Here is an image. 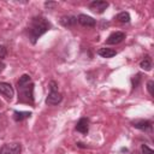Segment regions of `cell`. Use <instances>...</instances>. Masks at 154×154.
<instances>
[{
	"instance_id": "19",
	"label": "cell",
	"mask_w": 154,
	"mask_h": 154,
	"mask_svg": "<svg viewBox=\"0 0 154 154\" xmlns=\"http://www.w3.org/2000/svg\"><path fill=\"white\" fill-rule=\"evenodd\" d=\"M153 85H154V82H153L152 79L148 81V83H147V89H148V91H149L150 95H153Z\"/></svg>"
},
{
	"instance_id": "18",
	"label": "cell",
	"mask_w": 154,
	"mask_h": 154,
	"mask_svg": "<svg viewBox=\"0 0 154 154\" xmlns=\"http://www.w3.org/2000/svg\"><path fill=\"white\" fill-rule=\"evenodd\" d=\"M7 55V48L2 45H0V59H4Z\"/></svg>"
},
{
	"instance_id": "14",
	"label": "cell",
	"mask_w": 154,
	"mask_h": 154,
	"mask_svg": "<svg viewBox=\"0 0 154 154\" xmlns=\"http://www.w3.org/2000/svg\"><path fill=\"white\" fill-rule=\"evenodd\" d=\"M140 67L143 69V70H146V71L152 70V59H150L149 55H146V57L141 60V63H140Z\"/></svg>"
},
{
	"instance_id": "2",
	"label": "cell",
	"mask_w": 154,
	"mask_h": 154,
	"mask_svg": "<svg viewBox=\"0 0 154 154\" xmlns=\"http://www.w3.org/2000/svg\"><path fill=\"white\" fill-rule=\"evenodd\" d=\"M18 101L23 103L34 105V84L29 75H22L17 82Z\"/></svg>"
},
{
	"instance_id": "10",
	"label": "cell",
	"mask_w": 154,
	"mask_h": 154,
	"mask_svg": "<svg viewBox=\"0 0 154 154\" xmlns=\"http://www.w3.org/2000/svg\"><path fill=\"white\" fill-rule=\"evenodd\" d=\"M76 130L81 134H87L89 131V120H88V118L82 117L76 124Z\"/></svg>"
},
{
	"instance_id": "11",
	"label": "cell",
	"mask_w": 154,
	"mask_h": 154,
	"mask_svg": "<svg viewBox=\"0 0 154 154\" xmlns=\"http://www.w3.org/2000/svg\"><path fill=\"white\" fill-rule=\"evenodd\" d=\"M60 23L64 26H72L77 23V17H75V16H63L60 18Z\"/></svg>"
},
{
	"instance_id": "5",
	"label": "cell",
	"mask_w": 154,
	"mask_h": 154,
	"mask_svg": "<svg viewBox=\"0 0 154 154\" xmlns=\"http://www.w3.org/2000/svg\"><path fill=\"white\" fill-rule=\"evenodd\" d=\"M0 94L4 95L7 100H12V97L14 95L13 87L7 82H0Z\"/></svg>"
},
{
	"instance_id": "15",
	"label": "cell",
	"mask_w": 154,
	"mask_h": 154,
	"mask_svg": "<svg viewBox=\"0 0 154 154\" xmlns=\"http://www.w3.org/2000/svg\"><path fill=\"white\" fill-rule=\"evenodd\" d=\"M117 20L120 23H129L130 22V14L128 12H120L117 14Z\"/></svg>"
},
{
	"instance_id": "21",
	"label": "cell",
	"mask_w": 154,
	"mask_h": 154,
	"mask_svg": "<svg viewBox=\"0 0 154 154\" xmlns=\"http://www.w3.org/2000/svg\"><path fill=\"white\" fill-rule=\"evenodd\" d=\"M4 67H5V65H4V64H2L1 61H0V72H1L2 70H4Z\"/></svg>"
},
{
	"instance_id": "3",
	"label": "cell",
	"mask_w": 154,
	"mask_h": 154,
	"mask_svg": "<svg viewBox=\"0 0 154 154\" xmlns=\"http://www.w3.org/2000/svg\"><path fill=\"white\" fill-rule=\"evenodd\" d=\"M49 89H51V91L47 95L46 103L47 105H58V103H60L61 100H63V95L58 91V84L54 81L49 82Z\"/></svg>"
},
{
	"instance_id": "20",
	"label": "cell",
	"mask_w": 154,
	"mask_h": 154,
	"mask_svg": "<svg viewBox=\"0 0 154 154\" xmlns=\"http://www.w3.org/2000/svg\"><path fill=\"white\" fill-rule=\"evenodd\" d=\"M55 5H57V2H52V1H47V2H45V6L48 7V8H52V7H54Z\"/></svg>"
},
{
	"instance_id": "16",
	"label": "cell",
	"mask_w": 154,
	"mask_h": 154,
	"mask_svg": "<svg viewBox=\"0 0 154 154\" xmlns=\"http://www.w3.org/2000/svg\"><path fill=\"white\" fill-rule=\"evenodd\" d=\"M141 152H142V154H154L153 149H150V148H149L148 146H146V144H142Z\"/></svg>"
},
{
	"instance_id": "4",
	"label": "cell",
	"mask_w": 154,
	"mask_h": 154,
	"mask_svg": "<svg viewBox=\"0 0 154 154\" xmlns=\"http://www.w3.org/2000/svg\"><path fill=\"white\" fill-rule=\"evenodd\" d=\"M20 152H22V146L18 142L6 143L0 149V154H20Z\"/></svg>"
},
{
	"instance_id": "17",
	"label": "cell",
	"mask_w": 154,
	"mask_h": 154,
	"mask_svg": "<svg viewBox=\"0 0 154 154\" xmlns=\"http://www.w3.org/2000/svg\"><path fill=\"white\" fill-rule=\"evenodd\" d=\"M140 81H141V75H136V76H134V78L131 79V83H132V88H136V87L138 85Z\"/></svg>"
},
{
	"instance_id": "8",
	"label": "cell",
	"mask_w": 154,
	"mask_h": 154,
	"mask_svg": "<svg viewBox=\"0 0 154 154\" xmlns=\"http://www.w3.org/2000/svg\"><path fill=\"white\" fill-rule=\"evenodd\" d=\"M132 126L138 129V130H142V131H150L152 130V122L149 120H144V119H136L134 120L132 123Z\"/></svg>"
},
{
	"instance_id": "6",
	"label": "cell",
	"mask_w": 154,
	"mask_h": 154,
	"mask_svg": "<svg viewBox=\"0 0 154 154\" xmlns=\"http://www.w3.org/2000/svg\"><path fill=\"white\" fill-rule=\"evenodd\" d=\"M107 7H108V2L102 1V0H95V1H91L89 4V8L96 13H102Z\"/></svg>"
},
{
	"instance_id": "7",
	"label": "cell",
	"mask_w": 154,
	"mask_h": 154,
	"mask_svg": "<svg viewBox=\"0 0 154 154\" xmlns=\"http://www.w3.org/2000/svg\"><path fill=\"white\" fill-rule=\"evenodd\" d=\"M124 38H125V34H124L123 31H114V32H112V34L107 37L106 43H107V45H118V43H120Z\"/></svg>"
},
{
	"instance_id": "9",
	"label": "cell",
	"mask_w": 154,
	"mask_h": 154,
	"mask_svg": "<svg viewBox=\"0 0 154 154\" xmlns=\"http://www.w3.org/2000/svg\"><path fill=\"white\" fill-rule=\"evenodd\" d=\"M77 22L81 24V25H83V26H95V24H96V20L93 18V17H90V16H87V14H79L78 17H77Z\"/></svg>"
},
{
	"instance_id": "12",
	"label": "cell",
	"mask_w": 154,
	"mask_h": 154,
	"mask_svg": "<svg viewBox=\"0 0 154 154\" xmlns=\"http://www.w3.org/2000/svg\"><path fill=\"white\" fill-rule=\"evenodd\" d=\"M97 53H99V55H101L102 58H112V57H114V55L117 54V52H116L114 49L107 48V47L100 48V49L97 51Z\"/></svg>"
},
{
	"instance_id": "1",
	"label": "cell",
	"mask_w": 154,
	"mask_h": 154,
	"mask_svg": "<svg viewBox=\"0 0 154 154\" xmlns=\"http://www.w3.org/2000/svg\"><path fill=\"white\" fill-rule=\"evenodd\" d=\"M49 29H51V23L43 16H35L31 18L26 28V35L32 43H36L38 37H41Z\"/></svg>"
},
{
	"instance_id": "13",
	"label": "cell",
	"mask_w": 154,
	"mask_h": 154,
	"mask_svg": "<svg viewBox=\"0 0 154 154\" xmlns=\"http://www.w3.org/2000/svg\"><path fill=\"white\" fill-rule=\"evenodd\" d=\"M30 116H31L30 112H23V111H20V112L14 111V112H13V119H14L16 122H22V120L29 118Z\"/></svg>"
}]
</instances>
